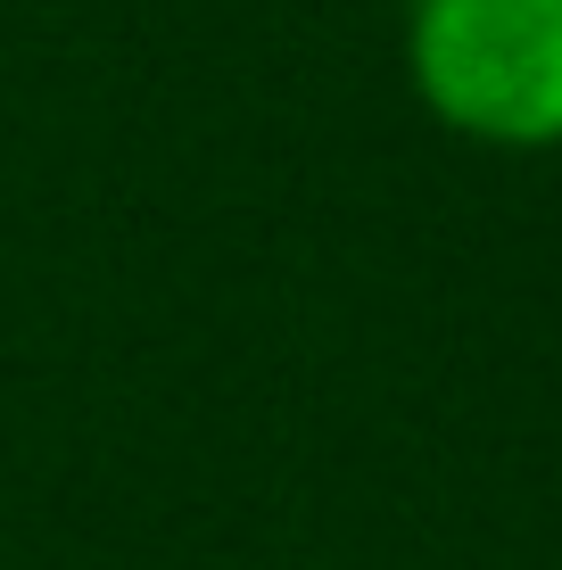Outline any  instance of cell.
Wrapping results in <instances>:
<instances>
[{"label":"cell","mask_w":562,"mask_h":570,"mask_svg":"<svg viewBox=\"0 0 562 570\" xmlns=\"http://www.w3.org/2000/svg\"><path fill=\"white\" fill-rule=\"evenodd\" d=\"M422 75L480 132L562 125V0H431Z\"/></svg>","instance_id":"6da1fadb"}]
</instances>
